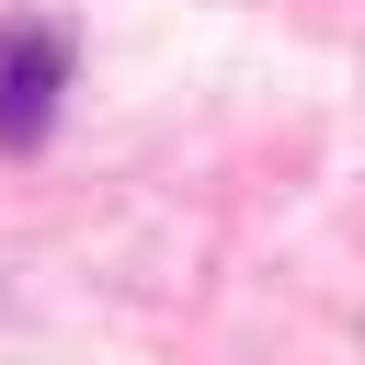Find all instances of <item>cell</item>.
I'll list each match as a JSON object with an SVG mask.
<instances>
[{
    "label": "cell",
    "mask_w": 365,
    "mask_h": 365,
    "mask_svg": "<svg viewBox=\"0 0 365 365\" xmlns=\"http://www.w3.org/2000/svg\"><path fill=\"white\" fill-rule=\"evenodd\" d=\"M68 91V34L57 23H0V148H46Z\"/></svg>",
    "instance_id": "cell-1"
}]
</instances>
